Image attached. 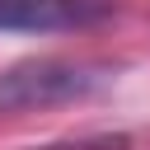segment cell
Returning <instances> with one entry per match:
<instances>
[{
	"label": "cell",
	"instance_id": "cell-1",
	"mask_svg": "<svg viewBox=\"0 0 150 150\" xmlns=\"http://www.w3.org/2000/svg\"><path fill=\"white\" fill-rule=\"evenodd\" d=\"M117 66L108 61H84V56H33L9 70H0V117L14 112H42L61 103H80L112 84Z\"/></svg>",
	"mask_w": 150,
	"mask_h": 150
},
{
	"label": "cell",
	"instance_id": "cell-2",
	"mask_svg": "<svg viewBox=\"0 0 150 150\" xmlns=\"http://www.w3.org/2000/svg\"><path fill=\"white\" fill-rule=\"evenodd\" d=\"M112 14V0H0L5 33H70Z\"/></svg>",
	"mask_w": 150,
	"mask_h": 150
}]
</instances>
